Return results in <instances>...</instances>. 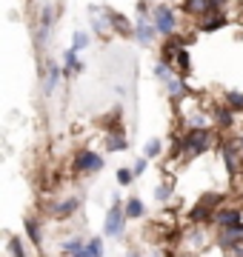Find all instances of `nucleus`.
Returning a JSON list of instances; mask_svg holds the SVG:
<instances>
[{
	"mask_svg": "<svg viewBox=\"0 0 243 257\" xmlns=\"http://www.w3.org/2000/svg\"><path fill=\"white\" fill-rule=\"evenodd\" d=\"M180 140H183V155L200 157V155H206V152L212 149V143H215V135H212L209 128H186Z\"/></svg>",
	"mask_w": 243,
	"mask_h": 257,
	"instance_id": "1",
	"label": "nucleus"
},
{
	"mask_svg": "<svg viewBox=\"0 0 243 257\" xmlns=\"http://www.w3.org/2000/svg\"><path fill=\"white\" fill-rule=\"evenodd\" d=\"M152 26L158 32V37H172L178 32V15L169 3H155L152 9Z\"/></svg>",
	"mask_w": 243,
	"mask_h": 257,
	"instance_id": "2",
	"label": "nucleus"
},
{
	"mask_svg": "<svg viewBox=\"0 0 243 257\" xmlns=\"http://www.w3.org/2000/svg\"><path fill=\"white\" fill-rule=\"evenodd\" d=\"M129 220L126 217V206H123L117 197H114V203H112V209L106 211V223H103V234L106 237H120L123 234V223Z\"/></svg>",
	"mask_w": 243,
	"mask_h": 257,
	"instance_id": "3",
	"label": "nucleus"
},
{
	"mask_svg": "<svg viewBox=\"0 0 243 257\" xmlns=\"http://www.w3.org/2000/svg\"><path fill=\"white\" fill-rule=\"evenodd\" d=\"M103 166H106V160H103V155H97V152H80V155L75 157V172H80V175H94V172H100Z\"/></svg>",
	"mask_w": 243,
	"mask_h": 257,
	"instance_id": "4",
	"label": "nucleus"
},
{
	"mask_svg": "<svg viewBox=\"0 0 243 257\" xmlns=\"http://www.w3.org/2000/svg\"><path fill=\"white\" fill-rule=\"evenodd\" d=\"M217 203H223V194H206V197H200V203L189 211V220H192V223L206 220V217L217 209Z\"/></svg>",
	"mask_w": 243,
	"mask_h": 257,
	"instance_id": "5",
	"label": "nucleus"
},
{
	"mask_svg": "<svg viewBox=\"0 0 243 257\" xmlns=\"http://www.w3.org/2000/svg\"><path fill=\"white\" fill-rule=\"evenodd\" d=\"M55 18H57V12L52 3H43V9H40V29H38V40L40 43H46L49 35H52V29H55Z\"/></svg>",
	"mask_w": 243,
	"mask_h": 257,
	"instance_id": "6",
	"label": "nucleus"
},
{
	"mask_svg": "<svg viewBox=\"0 0 243 257\" xmlns=\"http://www.w3.org/2000/svg\"><path fill=\"white\" fill-rule=\"evenodd\" d=\"M155 37H158V32H155V26H152V18H138L135 20V40H138L141 46H152Z\"/></svg>",
	"mask_w": 243,
	"mask_h": 257,
	"instance_id": "7",
	"label": "nucleus"
},
{
	"mask_svg": "<svg viewBox=\"0 0 243 257\" xmlns=\"http://www.w3.org/2000/svg\"><path fill=\"white\" fill-rule=\"evenodd\" d=\"M183 12L192 18H206L209 12H220L212 6V0H183Z\"/></svg>",
	"mask_w": 243,
	"mask_h": 257,
	"instance_id": "8",
	"label": "nucleus"
},
{
	"mask_svg": "<svg viewBox=\"0 0 243 257\" xmlns=\"http://www.w3.org/2000/svg\"><path fill=\"white\" fill-rule=\"evenodd\" d=\"M237 149L240 143H220V157H223V166L229 169V175H237Z\"/></svg>",
	"mask_w": 243,
	"mask_h": 257,
	"instance_id": "9",
	"label": "nucleus"
},
{
	"mask_svg": "<svg viewBox=\"0 0 243 257\" xmlns=\"http://www.w3.org/2000/svg\"><path fill=\"white\" fill-rule=\"evenodd\" d=\"M226 26V15L223 12H209L206 18H200L197 23V32H217V29Z\"/></svg>",
	"mask_w": 243,
	"mask_h": 257,
	"instance_id": "10",
	"label": "nucleus"
},
{
	"mask_svg": "<svg viewBox=\"0 0 243 257\" xmlns=\"http://www.w3.org/2000/svg\"><path fill=\"white\" fill-rule=\"evenodd\" d=\"M86 69V63L77 57V52L75 49H69L63 55V77H72V74H80Z\"/></svg>",
	"mask_w": 243,
	"mask_h": 257,
	"instance_id": "11",
	"label": "nucleus"
},
{
	"mask_svg": "<svg viewBox=\"0 0 243 257\" xmlns=\"http://www.w3.org/2000/svg\"><path fill=\"white\" fill-rule=\"evenodd\" d=\"M60 77H63V66L49 63V66H46V77H43V94H52V92H55L57 83H60Z\"/></svg>",
	"mask_w": 243,
	"mask_h": 257,
	"instance_id": "12",
	"label": "nucleus"
},
{
	"mask_svg": "<svg viewBox=\"0 0 243 257\" xmlns=\"http://www.w3.org/2000/svg\"><path fill=\"white\" fill-rule=\"evenodd\" d=\"M166 92H169V97H172L175 103H180V100L189 94V86H186V80H183L180 74H175V77L166 83Z\"/></svg>",
	"mask_w": 243,
	"mask_h": 257,
	"instance_id": "13",
	"label": "nucleus"
},
{
	"mask_svg": "<svg viewBox=\"0 0 243 257\" xmlns=\"http://www.w3.org/2000/svg\"><path fill=\"white\" fill-rule=\"evenodd\" d=\"M215 223L220 226V229H229V226H234V223H240V209H229V206H223V209L215 214Z\"/></svg>",
	"mask_w": 243,
	"mask_h": 257,
	"instance_id": "14",
	"label": "nucleus"
},
{
	"mask_svg": "<svg viewBox=\"0 0 243 257\" xmlns=\"http://www.w3.org/2000/svg\"><path fill=\"white\" fill-rule=\"evenodd\" d=\"M77 206H80V200H77V197H69V200H60L57 206H52V214L63 220V217H72V214H75Z\"/></svg>",
	"mask_w": 243,
	"mask_h": 257,
	"instance_id": "15",
	"label": "nucleus"
},
{
	"mask_svg": "<svg viewBox=\"0 0 243 257\" xmlns=\"http://www.w3.org/2000/svg\"><path fill=\"white\" fill-rule=\"evenodd\" d=\"M106 18H109V23H112V29H117L120 35H135V26H129V20L123 18L120 12H106Z\"/></svg>",
	"mask_w": 243,
	"mask_h": 257,
	"instance_id": "16",
	"label": "nucleus"
},
{
	"mask_svg": "<svg viewBox=\"0 0 243 257\" xmlns=\"http://www.w3.org/2000/svg\"><path fill=\"white\" fill-rule=\"evenodd\" d=\"M23 229H26V237L32 240V246H38V248H40V243H43V231H40V223L35 220V217H26V220H23Z\"/></svg>",
	"mask_w": 243,
	"mask_h": 257,
	"instance_id": "17",
	"label": "nucleus"
},
{
	"mask_svg": "<svg viewBox=\"0 0 243 257\" xmlns=\"http://www.w3.org/2000/svg\"><path fill=\"white\" fill-rule=\"evenodd\" d=\"M75 257H103V240L100 237H92Z\"/></svg>",
	"mask_w": 243,
	"mask_h": 257,
	"instance_id": "18",
	"label": "nucleus"
},
{
	"mask_svg": "<svg viewBox=\"0 0 243 257\" xmlns=\"http://www.w3.org/2000/svg\"><path fill=\"white\" fill-rule=\"evenodd\" d=\"M215 123L220 128H229L234 123V109H229V106H217L215 109Z\"/></svg>",
	"mask_w": 243,
	"mask_h": 257,
	"instance_id": "19",
	"label": "nucleus"
},
{
	"mask_svg": "<svg viewBox=\"0 0 243 257\" xmlns=\"http://www.w3.org/2000/svg\"><path fill=\"white\" fill-rule=\"evenodd\" d=\"M189 72H192V60H189V52H186V49H180L178 57H175V74L186 77Z\"/></svg>",
	"mask_w": 243,
	"mask_h": 257,
	"instance_id": "20",
	"label": "nucleus"
},
{
	"mask_svg": "<svg viewBox=\"0 0 243 257\" xmlns=\"http://www.w3.org/2000/svg\"><path fill=\"white\" fill-rule=\"evenodd\" d=\"M155 77H158L160 83H169L175 77V66L169 63V60H158V63H155Z\"/></svg>",
	"mask_w": 243,
	"mask_h": 257,
	"instance_id": "21",
	"label": "nucleus"
},
{
	"mask_svg": "<svg viewBox=\"0 0 243 257\" xmlns=\"http://www.w3.org/2000/svg\"><path fill=\"white\" fill-rule=\"evenodd\" d=\"M146 214V206H143L141 197H132L129 203H126V217L129 220H138V217H143Z\"/></svg>",
	"mask_w": 243,
	"mask_h": 257,
	"instance_id": "22",
	"label": "nucleus"
},
{
	"mask_svg": "<svg viewBox=\"0 0 243 257\" xmlns=\"http://www.w3.org/2000/svg\"><path fill=\"white\" fill-rule=\"evenodd\" d=\"M172 194H175V183H172V180H163V183L155 189V200L166 203V200H172Z\"/></svg>",
	"mask_w": 243,
	"mask_h": 257,
	"instance_id": "23",
	"label": "nucleus"
},
{
	"mask_svg": "<svg viewBox=\"0 0 243 257\" xmlns=\"http://www.w3.org/2000/svg\"><path fill=\"white\" fill-rule=\"evenodd\" d=\"M126 146H129V143H126L123 135H109V138H106V149H109V152H123Z\"/></svg>",
	"mask_w": 243,
	"mask_h": 257,
	"instance_id": "24",
	"label": "nucleus"
},
{
	"mask_svg": "<svg viewBox=\"0 0 243 257\" xmlns=\"http://www.w3.org/2000/svg\"><path fill=\"white\" fill-rule=\"evenodd\" d=\"M226 106L234 111H243V92H226Z\"/></svg>",
	"mask_w": 243,
	"mask_h": 257,
	"instance_id": "25",
	"label": "nucleus"
},
{
	"mask_svg": "<svg viewBox=\"0 0 243 257\" xmlns=\"http://www.w3.org/2000/svg\"><path fill=\"white\" fill-rule=\"evenodd\" d=\"M83 246H86V243H83L80 237H75V240H66V243H63V254L75 257V254H77V251H80Z\"/></svg>",
	"mask_w": 243,
	"mask_h": 257,
	"instance_id": "26",
	"label": "nucleus"
},
{
	"mask_svg": "<svg viewBox=\"0 0 243 257\" xmlns=\"http://www.w3.org/2000/svg\"><path fill=\"white\" fill-rule=\"evenodd\" d=\"M9 248H12V257H29V251H26V246H23V240L20 237H12Z\"/></svg>",
	"mask_w": 243,
	"mask_h": 257,
	"instance_id": "27",
	"label": "nucleus"
},
{
	"mask_svg": "<svg viewBox=\"0 0 243 257\" xmlns=\"http://www.w3.org/2000/svg\"><path fill=\"white\" fill-rule=\"evenodd\" d=\"M86 46H89V35H86V32H75V40H72V49H75V52H83Z\"/></svg>",
	"mask_w": 243,
	"mask_h": 257,
	"instance_id": "28",
	"label": "nucleus"
},
{
	"mask_svg": "<svg viewBox=\"0 0 243 257\" xmlns=\"http://www.w3.org/2000/svg\"><path fill=\"white\" fill-rule=\"evenodd\" d=\"M206 123H209V117H206V114H200V111L189 114V128H206Z\"/></svg>",
	"mask_w": 243,
	"mask_h": 257,
	"instance_id": "29",
	"label": "nucleus"
},
{
	"mask_svg": "<svg viewBox=\"0 0 243 257\" xmlns=\"http://www.w3.org/2000/svg\"><path fill=\"white\" fill-rule=\"evenodd\" d=\"M160 152H163V143H160L158 138H152L149 143H146V157H160Z\"/></svg>",
	"mask_w": 243,
	"mask_h": 257,
	"instance_id": "30",
	"label": "nucleus"
},
{
	"mask_svg": "<svg viewBox=\"0 0 243 257\" xmlns=\"http://www.w3.org/2000/svg\"><path fill=\"white\" fill-rule=\"evenodd\" d=\"M132 180H135V172L132 169H120L117 172V183L120 186H132Z\"/></svg>",
	"mask_w": 243,
	"mask_h": 257,
	"instance_id": "31",
	"label": "nucleus"
},
{
	"mask_svg": "<svg viewBox=\"0 0 243 257\" xmlns=\"http://www.w3.org/2000/svg\"><path fill=\"white\" fill-rule=\"evenodd\" d=\"M92 23H94V32H97V35H106V29L112 26V23H109V18H106V20H103V18H94Z\"/></svg>",
	"mask_w": 243,
	"mask_h": 257,
	"instance_id": "32",
	"label": "nucleus"
},
{
	"mask_svg": "<svg viewBox=\"0 0 243 257\" xmlns=\"http://www.w3.org/2000/svg\"><path fill=\"white\" fill-rule=\"evenodd\" d=\"M146 160H149V157H143V160H138V163L132 166V172H135V177H141L143 172H146V166H149V163H146Z\"/></svg>",
	"mask_w": 243,
	"mask_h": 257,
	"instance_id": "33",
	"label": "nucleus"
},
{
	"mask_svg": "<svg viewBox=\"0 0 243 257\" xmlns=\"http://www.w3.org/2000/svg\"><path fill=\"white\" fill-rule=\"evenodd\" d=\"M126 257H143V254H141V251H138V248H135V251H129V254H126Z\"/></svg>",
	"mask_w": 243,
	"mask_h": 257,
	"instance_id": "34",
	"label": "nucleus"
}]
</instances>
